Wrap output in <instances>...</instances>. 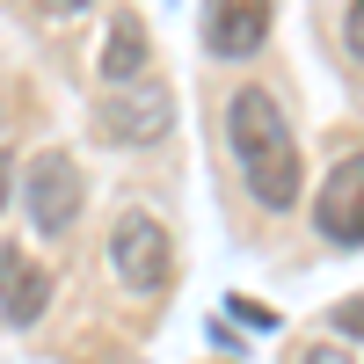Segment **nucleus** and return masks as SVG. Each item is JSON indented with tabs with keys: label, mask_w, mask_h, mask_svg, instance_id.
Listing matches in <instances>:
<instances>
[{
	"label": "nucleus",
	"mask_w": 364,
	"mask_h": 364,
	"mask_svg": "<svg viewBox=\"0 0 364 364\" xmlns=\"http://www.w3.org/2000/svg\"><path fill=\"white\" fill-rule=\"evenodd\" d=\"M226 146H233L240 175H248V197L262 211L299 204V146H291V124L269 87H233L226 95Z\"/></svg>",
	"instance_id": "f257e3e1"
},
{
	"label": "nucleus",
	"mask_w": 364,
	"mask_h": 364,
	"mask_svg": "<svg viewBox=\"0 0 364 364\" xmlns=\"http://www.w3.org/2000/svg\"><path fill=\"white\" fill-rule=\"evenodd\" d=\"M109 269H117V284L139 291V299L168 291V277H175V240H168V226L154 219V211H124V219L109 226Z\"/></svg>",
	"instance_id": "f03ea898"
},
{
	"label": "nucleus",
	"mask_w": 364,
	"mask_h": 364,
	"mask_svg": "<svg viewBox=\"0 0 364 364\" xmlns=\"http://www.w3.org/2000/svg\"><path fill=\"white\" fill-rule=\"evenodd\" d=\"M175 132V102L161 80H139V87H102L95 102V139L102 146H161Z\"/></svg>",
	"instance_id": "7ed1b4c3"
},
{
	"label": "nucleus",
	"mask_w": 364,
	"mask_h": 364,
	"mask_svg": "<svg viewBox=\"0 0 364 364\" xmlns=\"http://www.w3.org/2000/svg\"><path fill=\"white\" fill-rule=\"evenodd\" d=\"M80 204H87V182H80V168H73V154H37L22 168V211H29V226L37 233H66L73 219H80Z\"/></svg>",
	"instance_id": "20e7f679"
},
{
	"label": "nucleus",
	"mask_w": 364,
	"mask_h": 364,
	"mask_svg": "<svg viewBox=\"0 0 364 364\" xmlns=\"http://www.w3.org/2000/svg\"><path fill=\"white\" fill-rule=\"evenodd\" d=\"M314 226H321L328 248H364V154H343L336 168L321 175Z\"/></svg>",
	"instance_id": "39448f33"
},
{
	"label": "nucleus",
	"mask_w": 364,
	"mask_h": 364,
	"mask_svg": "<svg viewBox=\"0 0 364 364\" xmlns=\"http://www.w3.org/2000/svg\"><path fill=\"white\" fill-rule=\"evenodd\" d=\"M204 44H211V58H255L269 44V0H211Z\"/></svg>",
	"instance_id": "423d86ee"
},
{
	"label": "nucleus",
	"mask_w": 364,
	"mask_h": 364,
	"mask_svg": "<svg viewBox=\"0 0 364 364\" xmlns=\"http://www.w3.org/2000/svg\"><path fill=\"white\" fill-rule=\"evenodd\" d=\"M146 66H154L146 22H139L132 8H117V15L102 22V44H95V73H102V87H139V80H146Z\"/></svg>",
	"instance_id": "0eeeda50"
},
{
	"label": "nucleus",
	"mask_w": 364,
	"mask_h": 364,
	"mask_svg": "<svg viewBox=\"0 0 364 364\" xmlns=\"http://www.w3.org/2000/svg\"><path fill=\"white\" fill-rule=\"evenodd\" d=\"M44 306H51V277L22 248H0V321L29 328V321H44Z\"/></svg>",
	"instance_id": "6e6552de"
},
{
	"label": "nucleus",
	"mask_w": 364,
	"mask_h": 364,
	"mask_svg": "<svg viewBox=\"0 0 364 364\" xmlns=\"http://www.w3.org/2000/svg\"><path fill=\"white\" fill-rule=\"evenodd\" d=\"M328 328H336V343H364V299H343Z\"/></svg>",
	"instance_id": "1a4fd4ad"
},
{
	"label": "nucleus",
	"mask_w": 364,
	"mask_h": 364,
	"mask_svg": "<svg viewBox=\"0 0 364 364\" xmlns=\"http://www.w3.org/2000/svg\"><path fill=\"white\" fill-rule=\"evenodd\" d=\"M343 44H350V58H364V0H350V15H343Z\"/></svg>",
	"instance_id": "9d476101"
},
{
	"label": "nucleus",
	"mask_w": 364,
	"mask_h": 364,
	"mask_svg": "<svg viewBox=\"0 0 364 364\" xmlns=\"http://www.w3.org/2000/svg\"><path fill=\"white\" fill-rule=\"evenodd\" d=\"M299 364H357V357H350L343 343H314V350H306V357H299Z\"/></svg>",
	"instance_id": "9b49d317"
},
{
	"label": "nucleus",
	"mask_w": 364,
	"mask_h": 364,
	"mask_svg": "<svg viewBox=\"0 0 364 364\" xmlns=\"http://www.w3.org/2000/svg\"><path fill=\"white\" fill-rule=\"evenodd\" d=\"M8 197H15V161L0 154V211H8Z\"/></svg>",
	"instance_id": "f8f14e48"
},
{
	"label": "nucleus",
	"mask_w": 364,
	"mask_h": 364,
	"mask_svg": "<svg viewBox=\"0 0 364 364\" xmlns=\"http://www.w3.org/2000/svg\"><path fill=\"white\" fill-rule=\"evenodd\" d=\"M37 8H44V15H80L87 0H37Z\"/></svg>",
	"instance_id": "ddd939ff"
}]
</instances>
